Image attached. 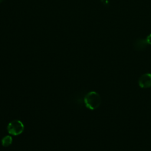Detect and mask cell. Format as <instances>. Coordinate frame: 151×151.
I'll list each match as a JSON object with an SVG mask.
<instances>
[{
    "mask_svg": "<svg viewBox=\"0 0 151 151\" xmlns=\"http://www.w3.org/2000/svg\"><path fill=\"white\" fill-rule=\"evenodd\" d=\"M12 142V138L10 136H6L2 138L1 140L2 145L4 147H7L11 145Z\"/></svg>",
    "mask_w": 151,
    "mask_h": 151,
    "instance_id": "5",
    "label": "cell"
},
{
    "mask_svg": "<svg viewBox=\"0 0 151 151\" xmlns=\"http://www.w3.org/2000/svg\"><path fill=\"white\" fill-rule=\"evenodd\" d=\"M148 45V43L145 39H137L134 43V48L136 50L142 51L145 50Z\"/></svg>",
    "mask_w": 151,
    "mask_h": 151,
    "instance_id": "4",
    "label": "cell"
},
{
    "mask_svg": "<svg viewBox=\"0 0 151 151\" xmlns=\"http://www.w3.org/2000/svg\"><path fill=\"white\" fill-rule=\"evenodd\" d=\"M24 129V126L23 123L18 120H14L11 122L7 127L8 133L14 136L19 135L22 133Z\"/></svg>",
    "mask_w": 151,
    "mask_h": 151,
    "instance_id": "2",
    "label": "cell"
},
{
    "mask_svg": "<svg viewBox=\"0 0 151 151\" xmlns=\"http://www.w3.org/2000/svg\"><path fill=\"white\" fill-rule=\"evenodd\" d=\"M4 0H0V2H2Z\"/></svg>",
    "mask_w": 151,
    "mask_h": 151,
    "instance_id": "7",
    "label": "cell"
},
{
    "mask_svg": "<svg viewBox=\"0 0 151 151\" xmlns=\"http://www.w3.org/2000/svg\"><path fill=\"white\" fill-rule=\"evenodd\" d=\"M138 82L139 86L142 88L151 87V74L146 73L142 75Z\"/></svg>",
    "mask_w": 151,
    "mask_h": 151,
    "instance_id": "3",
    "label": "cell"
},
{
    "mask_svg": "<svg viewBox=\"0 0 151 151\" xmlns=\"http://www.w3.org/2000/svg\"><path fill=\"white\" fill-rule=\"evenodd\" d=\"M146 41H147L148 44H150V45H151V34H149V35L147 37V38H146Z\"/></svg>",
    "mask_w": 151,
    "mask_h": 151,
    "instance_id": "6",
    "label": "cell"
},
{
    "mask_svg": "<svg viewBox=\"0 0 151 151\" xmlns=\"http://www.w3.org/2000/svg\"><path fill=\"white\" fill-rule=\"evenodd\" d=\"M84 103L86 106L90 110H95L99 107L101 103L100 95L96 91H90L84 97Z\"/></svg>",
    "mask_w": 151,
    "mask_h": 151,
    "instance_id": "1",
    "label": "cell"
}]
</instances>
